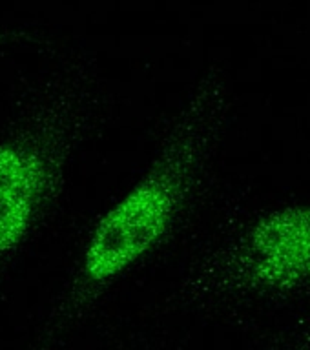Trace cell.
<instances>
[{"label": "cell", "instance_id": "6da1fadb", "mask_svg": "<svg viewBox=\"0 0 310 350\" xmlns=\"http://www.w3.org/2000/svg\"><path fill=\"white\" fill-rule=\"evenodd\" d=\"M229 111V86L210 70L164 128L135 185L97 219L42 336H62L101 306L112 290L179 234L207 186Z\"/></svg>", "mask_w": 310, "mask_h": 350}, {"label": "cell", "instance_id": "7a4b0ae2", "mask_svg": "<svg viewBox=\"0 0 310 350\" xmlns=\"http://www.w3.org/2000/svg\"><path fill=\"white\" fill-rule=\"evenodd\" d=\"M109 113L95 57H62L0 128V290L57 206L82 144Z\"/></svg>", "mask_w": 310, "mask_h": 350}, {"label": "cell", "instance_id": "3957f363", "mask_svg": "<svg viewBox=\"0 0 310 350\" xmlns=\"http://www.w3.org/2000/svg\"><path fill=\"white\" fill-rule=\"evenodd\" d=\"M310 286V204L250 219L197 257L164 306H232Z\"/></svg>", "mask_w": 310, "mask_h": 350}, {"label": "cell", "instance_id": "277c9868", "mask_svg": "<svg viewBox=\"0 0 310 350\" xmlns=\"http://www.w3.org/2000/svg\"><path fill=\"white\" fill-rule=\"evenodd\" d=\"M35 42L37 37L35 33L27 31L24 27H2L0 26V48L5 46H15V44H24V42Z\"/></svg>", "mask_w": 310, "mask_h": 350}]
</instances>
